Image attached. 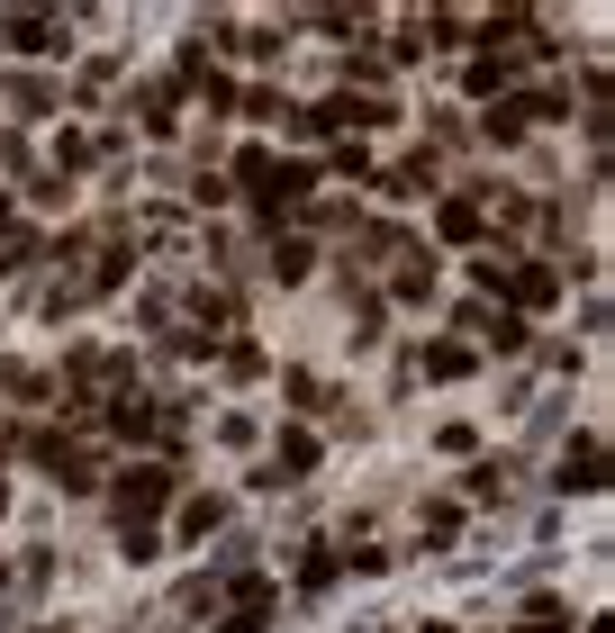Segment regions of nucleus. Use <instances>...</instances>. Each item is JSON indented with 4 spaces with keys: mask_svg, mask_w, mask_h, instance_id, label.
Wrapping results in <instances>:
<instances>
[{
    "mask_svg": "<svg viewBox=\"0 0 615 633\" xmlns=\"http://www.w3.org/2000/svg\"><path fill=\"white\" fill-rule=\"evenodd\" d=\"M426 372H435V380H462V372H470V354H462V344H435Z\"/></svg>",
    "mask_w": 615,
    "mask_h": 633,
    "instance_id": "f257e3e1",
    "label": "nucleus"
}]
</instances>
